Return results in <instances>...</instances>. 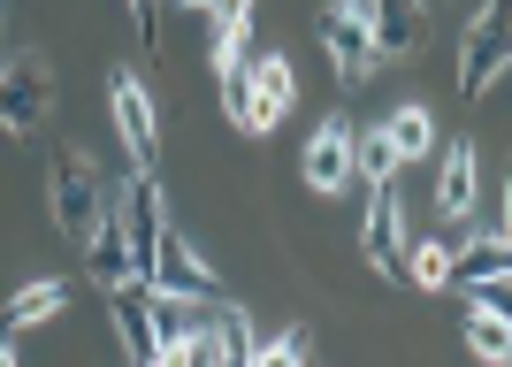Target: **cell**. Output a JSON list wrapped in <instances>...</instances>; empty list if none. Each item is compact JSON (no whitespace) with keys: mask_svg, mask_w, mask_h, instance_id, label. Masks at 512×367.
Wrapping results in <instances>:
<instances>
[{"mask_svg":"<svg viewBox=\"0 0 512 367\" xmlns=\"http://www.w3.org/2000/svg\"><path fill=\"white\" fill-rule=\"evenodd\" d=\"M107 322H115V337H123L130 360H161V345H153V306H146V283H115V291H107Z\"/></svg>","mask_w":512,"mask_h":367,"instance_id":"cell-12","label":"cell"},{"mask_svg":"<svg viewBox=\"0 0 512 367\" xmlns=\"http://www.w3.org/2000/svg\"><path fill=\"white\" fill-rule=\"evenodd\" d=\"M54 100H62V85H54V69L46 62H8L0 69V138H39V123L54 115Z\"/></svg>","mask_w":512,"mask_h":367,"instance_id":"cell-2","label":"cell"},{"mask_svg":"<svg viewBox=\"0 0 512 367\" xmlns=\"http://www.w3.org/2000/svg\"><path fill=\"white\" fill-rule=\"evenodd\" d=\"M62 306H69V283L62 276H39V283H23L16 299H8V314H0V329H39V322H62Z\"/></svg>","mask_w":512,"mask_h":367,"instance_id":"cell-14","label":"cell"},{"mask_svg":"<svg viewBox=\"0 0 512 367\" xmlns=\"http://www.w3.org/2000/svg\"><path fill=\"white\" fill-rule=\"evenodd\" d=\"M444 276H451V245L444 238H413L406 245V283L413 291H444Z\"/></svg>","mask_w":512,"mask_h":367,"instance_id":"cell-18","label":"cell"},{"mask_svg":"<svg viewBox=\"0 0 512 367\" xmlns=\"http://www.w3.org/2000/svg\"><path fill=\"white\" fill-rule=\"evenodd\" d=\"M107 108H115L130 169H153V161H161V115H153L146 77H138V69H115V77H107Z\"/></svg>","mask_w":512,"mask_h":367,"instance_id":"cell-3","label":"cell"},{"mask_svg":"<svg viewBox=\"0 0 512 367\" xmlns=\"http://www.w3.org/2000/svg\"><path fill=\"white\" fill-rule=\"evenodd\" d=\"M260 360H314V329H276V337H253V367Z\"/></svg>","mask_w":512,"mask_h":367,"instance_id":"cell-20","label":"cell"},{"mask_svg":"<svg viewBox=\"0 0 512 367\" xmlns=\"http://www.w3.org/2000/svg\"><path fill=\"white\" fill-rule=\"evenodd\" d=\"M253 8H260V0H214L207 16H214V23H253Z\"/></svg>","mask_w":512,"mask_h":367,"instance_id":"cell-22","label":"cell"},{"mask_svg":"<svg viewBox=\"0 0 512 367\" xmlns=\"http://www.w3.org/2000/svg\"><path fill=\"white\" fill-rule=\"evenodd\" d=\"M467 352H482L490 367L512 352V329H505V314H497V306H467Z\"/></svg>","mask_w":512,"mask_h":367,"instance_id":"cell-19","label":"cell"},{"mask_svg":"<svg viewBox=\"0 0 512 367\" xmlns=\"http://www.w3.org/2000/svg\"><path fill=\"white\" fill-rule=\"evenodd\" d=\"M390 176H398V146H390V130L375 123V130L352 138V184H390Z\"/></svg>","mask_w":512,"mask_h":367,"instance_id":"cell-16","label":"cell"},{"mask_svg":"<svg viewBox=\"0 0 512 367\" xmlns=\"http://www.w3.org/2000/svg\"><path fill=\"white\" fill-rule=\"evenodd\" d=\"M321 46H329V62H337V85H367L375 77V39H367V16L360 0H329L321 8Z\"/></svg>","mask_w":512,"mask_h":367,"instance_id":"cell-5","label":"cell"},{"mask_svg":"<svg viewBox=\"0 0 512 367\" xmlns=\"http://www.w3.org/2000/svg\"><path fill=\"white\" fill-rule=\"evenodd\" d=\"M130 23H138V46H161V0H130Z\"/></svg>","mask_w":512,"mask_h":367,"instance_id":"cell-21","label":"cell"},{"mask_svg":"<svg viewBox=\"0 0 512 367\" xmlns=\"http://www.w3.org/2000/svg\"><path fill=\"white\" fill-rule=\"evenodd\" d=\"M169 8H184V16H207V8H214V0H169Z\"/></svg>","mask_w":512,"mask_h":367,"instance_id":"cell-24","label":"cell"},{"mask_svg":"<svg viewBox=\"0 0 512 367\" xmlns=\"http://www.w3.org/2000/svg\"><path fill=\"white\" fill-rule=\"evenodd\" d=\"M85 276L100 283V291H115V283H146V276H138V253H130V238H123L115 199H107V215L85 230Z\"/></svg>","mask_w":512,"mask_h":367,"instance_id":"cell-9","label":"cell"},{"mask_svg":"<svg viewBox=\"0 0 512 367\" xmlns=\"http://www.w3.org/2000/svg\"><path fill=\"white\" fill-rule=\"evenodd\" d=\"M107 184H100V161H92L85 146H62L54 161H46V207H54V230H62L69 245H85V230L107 215Z\"/></svg>","mask_w":512,"mask_h":367,"instance_id":"cell-1","label":"cell"},{"mask_svg":"<svg viewBox=\"0 0 512 367\" xmlns=\"http://www.w3.org/2000/svg\"><path fill=\"white\" fill-rule=\"evenodd\" d=\"M482 161H474V138H459V146L444 153V176H436V207H444V222H467L474 199H482Z\"/></svg>","mask_w":512,"mask_h":367,"instance_id":"cell-13","label":"cell"},{"mask_svg":"<svg viewBox=\"0 0 512 367\" xmlns=\"http://www.w3.org/2000/svg\"><path fill=\"white\" fill-rule=\"evenodd\" d=\"M490 276H505V222H497L490 238H474V245H451V276L444 283L474 291V283H490Z\"/></svg>","mask_w":512,"mask_h":367,"instance_id":"cell-15","label":"cell"},{"mask_svg":"<svg viewBox=\"0 0 512 367\" xmlns=\"http://www.w3.org/2000/svg\"><path fill=\"white\" fill-rule=\"evenodd\" d=\"M360 16H367V39H375V54H383V62L413 54V46H421V31H428L421 0H360Z\"/></svg>","mask_w":512,"mask_h":367,"instance_id":"cell-10","label":"cell"},{"mask_svg":"<svg viewBox=\"0 0 512 367\" xmlns=\"http://www.w3.org/2000/svg\"><path fill=\"white\" fill-rule=\"evenodd\" d=\"M146 283H153V291H192V299H222V276H214V268H207V260H199L184 238H176V230H161V245H153V260H146Z\"/></svg>","mask_w":512,"mask_h":367,"instance_id":"cell-8","label":"cell"},{"mask_svg":"<svg viewBox=\"0 0 512 367\" xmlns=\"http://www.w3.org/2000/svg\"><path fill=\"white\" fill-rule=\"evenodd\" d=\"M360 253L375 276L406 283V215H398V184H367V230H360Z\"/></svg>","mask_w":512,"mask_h":367,"instance_id":"cell-7","label":"cell"},{"mask_svg":"<svg viewBox=\"0 0 512 367\" xmlns=\"http://www.w3.org/2000/svg\"><path fill=\"white\" fill-rule=\"evenodd\" d=\"M505 46H512V31H505V8H482V16L467 23V39H459V92L467 100H482V92L505 77Z\"/></svg>","mask_w":512,"mask_h":367,"instance_id":"cell-6","label":"cell"},{"mask_svg":"<svg viewBox=\"0 0 512 367\" xmlns=\"http://www.w3.org/2000/svg\"><path fill=\"white\" fill-rule=\"evenodd\" d=\"M291 100H299L291 62H283V54H253V62H245V115H237V130H245V138H268Z\"/></svg>","mask_w":512,"mask_h":367,"instance_id":"cell-4","label":"cell"},{"mask_svg":"<svg viewBox=\"0 0 512 367\" xmlns=\"http://www.w3.org/2000/svg\"><path fill=\"white\" fill-rule=\"evenodd\" d=\"M306 184H314V192H344V184H352V123H344V115H329V123L314 130V138H306Z\"/></svg>","mask_w":512,"mask_h":367,"instance_id":"cell-11","label":"cell"},{"mask_svg":"<svg viewBox=\"0 0 512 367\" xmlns=\"http://www.w3.org/2000/svg\"><path fill=\"white\" fill-rule=\"evenodd\" d=\"M16 345H23L16 329H0V360H16Z\"/></svg>","mask_w":512,"mask_h":367,"instance_id":"cell-23","label":"cell"},{"mask_svg":"<svg viewBox=\"0 0 512 367\" xmlns=\"http://www.w3.org/2000/svg\"><path fill=\"white\" fill-rule=\"evenodd\" d=\"M383 130H390V146H398V169H406V161H421V153L436 146V115H428L421 100H406V108L390 115Z\"/></svg>","mask_w":512,"mask_h":367,"instance_id":"cell-17","label":"cell"}]
</instances>
